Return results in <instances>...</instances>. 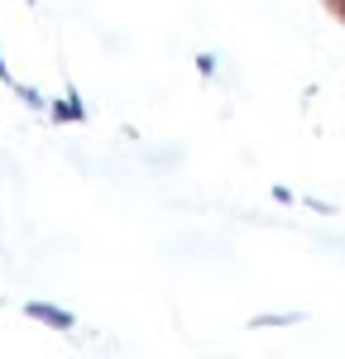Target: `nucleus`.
I'll use <instances>...</instances> for the list:
<instances>
[{"label":"nucleus","mask_w":345,"mask_h":359,"mask_svg":"<svg viewBox=\"0 0 345 359\" xmlns=\"http://www.w3.org/2000/svg\"><path fill=\"white\" fill-rule=\"evenodd\" d=\"M331 10H336V15H341V20H345V0H336V5H331Z\"/></svg>","instance_id":"6"},{"label":"nucleus","mask_w":345,"mask_h":359,"mask_svg":"<svg viewBox=\"0 0 345 359\" xmlns=\"http://www.w3.org/2000/svg\"><path fill=\"white\" fill-rule=\"evenodd\" d=\"M15 91H20V96H25V106H29V111H43V96H39V91H34V86H15Z\"/></svg>","instance_id":"3"},{"label":"nucleus","mask_w":345,"mask_h":359,"mask_svg":"<svg viewBox=\"0 0 345 359\" xmlns=\"http://www.w3.org/2000/svg\"><path fill=\"white\" fill-rule=\"evenodd\" d=\"M25 316L53 326V331H72V326H77V316H72L67 306H53V302H25Z\"/></svg>","instance_id":"1"},{"label":"nucleus","mask_w":345,"mask_h":359,"mask_svg":"<svg viewBox=\"0 0 345 359\" xmlns=\"http://www.w3.org/2000/svg\"><path fill=\"white\" fill-rule=\"evenodd\" d=\"M197 72H201V77H211V72H216V57L201 53V57H197Z\"/></svg>","instance_id":"4"},{"label":"nucleus","mask_w":345,"mask_h":359,"mask_svg":"<svg viewBox=\"0 0 345 359\" xmlns=\"http://www.w3.org/2000/svg\"><path fill=\"white\" fill-rule=\"evenodd\" d=\"M29 5H34V0H29Z\"/></svg>","instance_id":"7"},{"label":"nucleus","mask_w":345,"mask_h":359,"mask_svg":"<svg viewBox=\"0 0 345 359\" xmlns=\"http://www.w3.org/2000/svg\"><path fill=\"white\" fill-rule=\"evenodd\" d=\"M297 321H302V311H292V316H255V321H250V326H255V331H273V326H297Z\"/></svg>","instance_id":"2"},{"label":"nucleus","mask_w":345,"mask_h":359,"mask_svg":"<svg viewBox=\"0 0 345 359\" xmlns=\"http://www.w3.org/2000/svg\"><path fill=\"white\" fill-rule=\"evenodd\" d=\"M0 82H15V77H10V67H5V57H0Z\"/></svg>","instance_id":"5"},{"label":"nucleus","mask_w":345,"mask_h":359,"mask_svg":"<svg viewBox=\"0 0 345 359\" xmlns=\"http://www.w3.org/2000/svg\"><path fill=\"white\" fill-rule=\"evenodd\" d=\"M331 5H336V0H331Z\"/></svg>","instance_id":"8"}]
</instances>
